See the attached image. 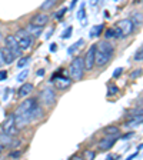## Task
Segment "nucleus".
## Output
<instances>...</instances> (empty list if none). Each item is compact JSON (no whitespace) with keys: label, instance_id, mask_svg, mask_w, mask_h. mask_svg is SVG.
I'll use <instances>...</instances> for the list:
<instances>
[{"label":"nucleus","instance_id":"f257e3e1","mask_svg":"<svg viewBox=\"0 0 143 160\" xmlns=\"http://www.w3.org/2000/svg\"><path fill=\"white\" fill-rule=\"evenodd\" d=\"M115 53V47L109 40H103L96 46V57H94V64L97 66H105L107 62L112 59Z\"/></svg>","mask_w":143,"mask_h":160},{"label":"nucleus","instance_id":"f03ea898","mask_svg":"<svg viewBox=\"0 0 143 160\" xmlns=\"http://www.w3.org/2000/svg\"><path fill=\"white\" fill-rule=\"evenodd\" d=\"M69 73H70L72 80H82L83 73H85V62L82 57H76L72 62L70 67H69Z\"/></svg>","mask_w":143,"mask_h":160},{"label":"nucleus","instance_id":"7ed1b4c3","mask_svg":"<svg viewBox=\"0 0 143 160\" xmlns=\"http://www.w3.org/2000/svg\"><path fill=\"white\" fill-rule=\"evenodd\" d=\"M15 37H16V40H17V43L22 50H27V49H30L32 44H33V37L26 32V29L17 30Z\"/></svg>","mask_w":143,"mask_h":160},{"label":"nucleus","instance_id":"20e7f679","mask_svg":"<svg viewBox=\"0 0 143 160\" xmlns=\"http://www.w3.org/2000/svg\"><path fill=\"white\" fill-rule=\"evenodd\" d=\"M6 47H7L12 53L15 54V57H20L22 53H23V50L20 49V46H19L16 37H15V36H12V35L6 37Z\"/></svg>","mask_w":143,"mask_h":160},{"label":"nucleus","instance_id":"39448f33","mask_svg":"<svg viewBox=\"0 0 143 160\" xmlns=\"http://www.w3.org/2000/svg\"><path fill=\"white\" fill-rule=\"evenodd\" d=\"M3 132L4 133H7V134H10V136H15L16 133H17V127H16V120H15V114H10L7 119H6V122L3 123Z\"/></svg>","mask_w":143,"mask_h":160},{"label":"nucleus","instance_id":"423d86ee","mask_svg":"<svg viewBox=\"0 0 143 160\" xmlns=\"http://www.w3.org/2000/svg\"><path fill=\"white\" fill-rule=\"evenodd\" d=\"M117 27H119V30L122 33V37H127L129 35H132V32L135 29V24H133L132 19H125V20L119 21Z\"/></svg>","mask_w":143,"mask_h":160},{"label":"nucleus","instance_id":"0eeeda50","mask_svg":"<svg viewBox=\"0 0 143 160\" xmlns=\"http://www.w3.org/2000/svg\"><path fill=\"white\" fill-rule=\"evenodd\" d=\"M94 57H96V44H93L87 50V53L85 56L83 62H85V70H92L94 67Z\"/></svg>","mask_w":143,"mask_h":160},{"label":"nucleus","instance_id":"6e6552de","mask_svg":"<svg viewBox=\"0 0 143 160\" xmlns=\"http://www.w3.org/2000/svg\"><path fill=\"white\" fill-rule=\"evenodd\" d=\"M117 139H119V134H106L99 143L100 150H109L110 147H113V144L116 143Z\"/></svg>","mask_w":143,"mask_h":160},{"label":"nucleus","instance_id":"1a4fd4ad","mask_svg":"<svg viewBox=\"0 0 143 160\" xmlns=\"http://www.w3.org/2000/svg\"><path fill=\"white\" fill-rule=\"evenodd\" d=\"M36 105H37V100H36V99H27V100H24V102H23V103L17 107V110L15 112V116H17V114H22V113H26V112L32 110Z\"/></svg>","mask_w":143,"mask_h":160},{"label":"nucleus","instance_id":"9d476101","mask_svg":"<svg viewBox=\"0 0 143 160\" xmlns=\"http://www.w3.org/2000/svg\"><path fill=\"white\" fill-rule=\"evenodd\" d=\"M54 90L50 89V87H46V89H43V91L40 93V99H42V102L44 103V105H52L54 102Z\"/></svg>","mask_w":143,"mask_h":160},{"label":"nucleus","instance_id":"9b49d317","mask_svg":"<svg viewBox=\"0 0 143 160\" xmlns=\"http://www.w3.org/2000/svg\"><path fill=\"white\" fill-rule=\"evenodd\" d=\"M52 82H54L56 83V87L57 89H66V87H69L72 83V79H69V77H57V76H54L53 79L50 80V83Z\"/></svg>","mask_w":143,"mask_h":160},{"label":"nucleus","instance_id":"f8f14e48","mask_svg":"<svg viewBox=\"0 0 143 160\" xmlns=\"http://www.w3.org/2000/svg\"><path fill=\"white\" fill-rule=\"evenodd\" d=\"M30 23H32V24H36V26H40V27H44V26L49 23V16L44 15V13H39V15H36L35 17L32 19Z\"/></svg>","mask_w":143,"mask_h":160},{"label":"nucleus","instance_id":"ddd939ff","mask_svg":"<svg viewBox=\"0 0 143 160\" xmlns=\"http://www.w3.org/2000/svg\"><path fill=\"white\" fill-rule=\"evenodd\" d=\"M26 32H27L29 35L32 36V37H39V36L42 35V32H43V27H40V26H36V24H32V23H29V24L26 26Z\"/></svg>","mask_w":143,"mask_h":160},{"label":"nucleus","instance_id":"4468645a","mask_svg":"<svg viewBox=\"0 0 143 160\" xmlns=\"http://www.w3.org/2000/svg\"><path fill=\"white\" fill-rule=\"evenodd\" d=\"M33 85L32 83H24V85H22L20 86V89L17 91V96L19 97H26V96H29L32 91H33Z\"/></svg>","mask_w":143,"mask_h":160},{"label":"nucleus","instance_id":"2eb2a0df","mask_svg":"<svg viewBox=\"0 0 143 160\" xmlns=\"http://www.w3.org/2000/svg\"><path fill=\"white\" fill-rule=\"evenodd\" d=\"M1 52H3V59H4V64H10V63H13V62H15V59H16V57H15V54L12 53V52H10V50H9V49H7L6 46H4V47L1 49Z\"/></svg>","mask_w":143,"mask_h":160},{"label":"nucleus","instance_id":"dca6fc26","mask_svg":"<svg viewBox=\"0 0 143 160\" xmlns=\"http://www.w3.org/2000/svg\"><path fill=\"white\" fill-rule=\"evenodd\" d=\"M12 142H13V136H10V134H7L4 132L0 133V144L1 146H10Z\"/></svg>","mask_w":143,"mask_h":160},{"label":"nucleus","instance_id":"f3484780","mask_svg":"<svg viewBox=\"0 0 143 160\" xmlns=\"http://www.w3.org/2000/svg\"><path fill=\"white\" fill-rule=\"evenodd\" d=\"M103 24H97V26H93L92 27V30H90V37L93 39V37H97V36L102 35V32H103Z\"/></svg>","mask_w":143,"mask_h":160},{"label":"nucleus","instance_id":"a211bd4d","mask_svg":"<svg viewBox=\"0 0 143 160\" xmlns=\"http://www.w3.org/2000/svg\"><path fill=\"white\" fill-rule=\"evenodd\" d=\"M82 44H83V39H80V40H77V42H76V43H74V44H73V46H70V47H69V50H67V53L70 54H73L74 53V52H76V50H77V49H79V47H80V46H82Z\"/></svg>","mask_w":143,"mask_h":160},{"label":"nucleus","instance_id":"6ab92c4d","mask_svg":"<svg viewBox=\"0 0 143 160\" xmlns=\"http://www.w3.org/2000/svg\"><path fill=\"white\" fill-rule=\"evenodd\" d=\"M56 1H57V0H46V1L42 4V10H50L54 4H56Z\"/></svg>","mask_w":143,"mask_h":160},{"label":"nucleus","instance_id":"aec40b11","mask_svg":"<svg viewBox=\"0 0 143 160\" xmlns=\"http://www.w3.org/2000/svg\"><path fill=\"white\" fill-rule=\"evenodd\" d=\"M105 133H106V134H119L120 130H119V127H116V126H109V127L105 129Z\"/></svg>","mask_w":143,"mask_h":160},{"label":"nucleus","instance_id":"412c9836","mask_svg":"<svg viewBox=\"0 0 143 160\" xmlns=\"http://www.w3.org/2000/svg\"><path fill=\"white\" fill-rule=\"evenodd\" d=\"M137 116H143V109L142 107H136L135 110H132V112L129 113V117H130V119L137 117Z\"/></svg>","mask_w":143,"mask_h":160},{"label":"nucleus","instance_id":"4be33fe9","mask_svg":"<svg viewBox=\"0 0 143 160\" xmlns=\"http://www.w3.org/2000/svg\"><path fill=\"white\" fill-rule=\"evenodd\" d=\"M29 63V57H19L17 60V69H23L26 67V64Z\"/></svg>","mask_w":143,"mask_h":160},{"label":"nucleus","instance_id":"5701e85b","mask_svg":"<svg viewBox=\"0 0 143 160\" xmlns=\"http://www.w3.org/2000/svg\"><path fill=\"white\" fill-rule=\"evenodd\" d=\"M27 76H29V70H22V71H20V73L17 74L16 80H17V82H24Z\"/></svg>","mask_w":143,"mask_h":160},{"label":"nucleus","instance_id":"b1692460","mask_svg":"<svg viewBox=\"0 0 143 160\" xmlns=\"http://www.w3.org/2000/svg\"><path fill=\"white\" fill-rule=\"evenodd\" d=\"M117 91H119V87L116 85H110L107 90V96H115V94H117Z\"/></svg>","mask_w":143,"mask_h":160},{"label":"nucleus","instance_id":"393cba45","mask_svg":"<svg viewBox=\"0 0 143 160\" xmlns=\"http://www.w3.org/2000/svg\"><path fill=\"white\" fill-rule=\"evenodd\" d=\"M133 59H135L136 62H142L143 60V47L142 49H139V50L135 53V57H133Z\"/></svg>","mask_w":143,"mask_h":160},{"label":"nucleus","instance_id":"a878e982","mask_svg":"<svg viewBox=\"0 0 143 160\" xmlns=\"http://www.w3.org/2000/svg\"><path fill=\"white\" fill-rule=\"evenodd\" d=\"M132 21H133V24H142L143 19L140 15H135V16L132 17Z\"/></svg>","mask_w":143,"mask_h":160},{"label":"nucleus","instance_id":"bb28decb","mask_svg":"<svg viewBox=\"0 0 143 160\" xmlns=\"http://www.w3.org/2000/svg\"><path fill=\"white\" fill-rule=\"evenodd\" d=\"M77 19H79V20H83V19H85V4L80 6V9H79V12H77Z\"/></svg>","mask_w":143,"mask_h":160},{"label":"nucleus","instance_id":"cd10ccee","mask_svg":"<svg viewBox=\"0 0 143 160\" xmlns=\"http://www.w3.org/2000/svg\"><path fill=\"white\" fill-rule=\"evenodd\" d=\"M72 32H73V29H72V27H67V29L65 30V33L62 35V39H63V40H66V39H69V37H70V36H72Z\"/></svg>","mask_w":143,"mask_h":160},{"label":"nucleus","instance_id":"c85d7f7f","mask_svg":"<svg viewBox=\"0 0 143 160\" xmlns=\"http://www.w3.org/2000/svg\"><path fill=\"white\" fill-rule=\"evenodd\" d=\"M66 12H67V9H66V7H63V9H60V10L54 15V17H56V19H62L63 16H65V13H66Z\"/></svg>","mask_w":143,"mask_h":160},{"label":"nucleus","instance_id":"c756f323","mask_svg":"<svg viewBox=\"0 0 143 160\" xmlns=\"http://www.w3.org/2000/svg\"><path fill=\"white\" fill-rule=\"evenodd\" d=\"M140 74H142V69H137V70H135V71L130 73V79H137Z\"/></svg>","mask_w":143,"mask_h":160},{"label":"nucleus","instance_id":"7c9ffc66","mask_svg":"<svg viewBox=\"0 0 143 160\" xmlns=\"http://www.w3.org/2000/svg\"><path fill=\"white\" fill-rule=\"evenodd\" d=\"M105 36H106V40L112 39V37H115V30H113V29H109V30H106Z\"/></svg>","mask_w":143,"mask_h":160},{"label":"nucleus","instance_id":"2f4dec72","mask_svg":"<svg viewBox=\"0 0 143 160\" xmlns=\"http://www.w3.org/2000/svg\"><path fill=\"white\" fill-rule=\"evenodd\" d=\"M122 73H123V69H122V67H117L116 70L113 71V79H117V77H119Z\"/></svg>","mask_w":143,"mask_h":160},{"label":"nucleus","instance_id":"473e14b6","mask_svg":"<svg viewBox=\"0 0 143 160\" xmlns=\"http://www.w3.org/2000/svg\"><path fill=\"white\" fill-rule=\"evenodd\" d=\"M20 154H22V153H20L19 150H15V152H12V153L9 154V157H10V159H16V157H20Z\"/></svg>","mask_w":143,"mask_h":160},{"label":"nucleus","instance_id":"72a5a7b5","mask_svg":"<svg viewBox=\"0 0 143 160\" xmlns=\"http://www.w3.org/2000/svg\"><path fill=\"white\" fill-rule=\"evenodd\" d=\"M7 79V71L6 70H0V82L6 80Z\"/></svg>","mask_w":143,"mask_h":160},{"label":"nucleus","instance_id":"f704fd0d","mask_svg":"<svg viewBox=\"0 0 143 160\" xmlns=\"http://www.w3.org/2000/svg\"><path fill=\"white\" fill-rule=\"evenodd\" d=\"M86 157H89V159H94V152H86Z\"/></svg>","mask_w":143,"mask_h":160},{"label":"nucleus","instance_id":"c9c22d12","mask_svg":"<svg viewBox=\"0 0 143 160\" xmlns=\"http://www.w3.org/2000/svg\"><path fill=\"white\" fill-rule=\"evenodd\" d=\"M4 64V59H3V52H1V49H0V67Z\"/></svg>","mask_w":143,"mask_h":160},{"label":"nucleus","instance_id":"e433bc0d","mask_svg":"<svg viewBox=\"0 0 143 160\" xmlns=\"http://www.w3.org/2000/svg\"><path fill=\"white\" fill-rule=\"evenodd\" d=\"M56 50H57V46H56V43H52V44H50V52H56Z\"/></svg>","mask_w":143,"mask_h":160},{"label":"nucleus","instance_id":"4c0bfd02","mask_svg":"<svg viewBox=\"0 0 143 160\" xmlns=\"http://www.w3.org/2000/svg\"><path fill=\"white\" fill-rule=\"evenodd\" d=\"M97 3H99V0H90V6H93V7H94Z\"/></svg>","mask_w":143,"mask_h":160},{"label":"nucleus","instance_id":"58836bf2","mask_svg":"<svg viewBox=\"0 0 143 160\" xmlns=\"http://www.w3.org/2000/svg\"><path fill=\"white\" fill-rule=\"evenodd\" d=\"M50 35H53V29H50V30L46 33V39H49V37H50Z\"/></svg>","mask_w":143,"mask_h":160},{"label":"nucleus","instance_id":"ea45409f","mask_svg":"<svg viewBox=\"0 0 143 160\" xmlns=\"http://www.w3.org/2000/svg\"><path fill=\"white\" fill-rule=\"evenodd\" d=\"M9 90H10V89H6V91H4V94H3V97H4V100H6V99L9 97Z\"/></svg>","mask_w":143,"mask_h":160},{"label":"nucleus","instance_id":"a19ab883","mask_svg":"<svg viewBox=\"0 0 143 160\" xmlns=\"http://www.w3.org/2000/svg\"><path fill=\"white\" fill-rule=\"evenodd\" d=\"M44 74V69H40V70H37V76H43Z\"/></svg>","mask_w":143,"mask_h":160},{"label":"nucleus","instance_id":"79ce46f5","mask_svg":"<svg viewBox=\"0 0 143 160\" xmlns=\"http://www.w3.org/2000/svg\"><path fill=\"white\" fill-rule=\"evenodd\" d=\"M136 156H137V153H133V154H130V156H129L127 159H129V160H132L133 157H136Z\"/></svg>","mask_w":143,"mask_h":160},{"label":"nucleus","instance_id":"37998d69","mask_svg":"<svg viewBox=\"0 0 143 160\" xmlns=\"http://www.w3.org/2000/svg\"><path fill=\"white\" fill-rule=\"evenodd\" d=\"M130 136H133V133H127V134H126V136H123V139H129V137H130Z\"/></svg>","mask_w":143,"mask_h":160},{"label":"nucleus","instance_id":"c03bdc74","mask_svg":"<svg viewBox=\"0 0 143 160\" xmlns=\"http://www.w3.org/2000/svg\"><path fill=\"white\" fill-rule=\"evenodd\" d=\"M113 157H115L113 154H107V157H106V159H109V160H113Z\"/></svg>","mask_w":143,"mask_h":160},{"label":"nucleus","instance_id":"a18cd8bd","mask_svg":"<svg viewBox=\"0 0 143 160\" xmlns=\"http://www.w3.org/2000/svg\"><path fill=\"white\" fill-rule=\"evenodd\" d=\"M76 1H77V0H72V7H74V4H76Z\"/></svg>","mask_w":143,"mask_h":160},{"label":"nucleus","instance_id":"49530a36","mask_svg":"<svg viewBox=\"0 0 143 160\" xmlns=\"http://www.w3.org/2000/svg\"><path fill=\"white\" fill-rule=\"evenodd\" d=\"M1 152H3V146L0 144V153H1Z\"/></svg>","mask_w":143,"mask_h":160},{"label":"nucleus","instance_id":"de8ad7c7","mask_svg":"<svg viewBox=\"0 0 143 160\" xmlns=\"http://www.w3.org/2000/svg\"><path fill=\"white\" fill-rule=\"evenodd\" d=\"M0 40H1V32H0Z\"/></svg>","mask_w":143,"mask_h":160}]
</instances>
